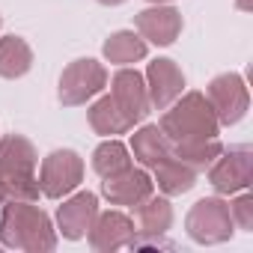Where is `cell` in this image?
I'll return each instance as SVG.
<instances>
[{"label": "cell", "instance_id": "6da1fadb", "mask_svg": "<svg viewBox=\"0 0 253 253\" xmlns=\"http://www.w3.org/2000/svg\"><path fill=\"white\" fill-rule=\"evenodd\" d=\"M0 244L27 250V253H48L57 247V232L51 217L27 200H6L0 214Z\"/></svg>", "mask_w": 253, "mask_h": 253}, {"label": "cell", "instance_id": "7a4b0ae2", "mask_svg": "<svg viewBox=\"0 0 253 253\" xmlns=\"http://www.w3.org/2000/svg\"><path fill=\"white\" fill-rule=\"evenodd\" d=\"M158 128L170 143H191V140H214L220 122L203 92H185L170 107H164Z\"/></svg>", "mask_w": 253, "mask_h": 253}, {"label": "cell", "instance_id": "3957f363", "mask_svg": "<svg viewBox=\"0 0 253 253\" xmlns=\"http://www.w3.org/2000/svg\"><path fill=\"white\" fill-rule=\"evenodd\" d=\"M36 149L21 134L0 137V188L6 200H27L36 203L42 197L39 176H36Z\"/></svg>", "mask_w": 253, "mask_h": 253}, {"label": "cell", "instance_id": "277c9868", "mask_svg": "<svg viewBox=\"0 0 253 253\" xmlns=\"http://www.w3.org/2000/svg\"><path fill=\"white\" fill-rule=\"evenodd\" d=\"M232 214H229V203H223L220 197H203L191 206L188 217H185V229L197 244H223L232 238Z\"/></svg>", "mask_w": 253, "mask_h": 253}, {"label": "cell", "instance_id": "5b68a950", "mask_svg": "<svg viewBox=\"0 0 253 253\" xmlns=\"http://www.w3.org/2000/svg\"><path fill=\"white\" fill-rule=\"evenodd\" d=\"M107 86V69L98 63V60H75L63 69L60 75V101L66 107H78V104H86L89 98H95L101 89Z\"/></svg>", "mask_w": 253, "mask_h": 253}, {"label": "cell", "instance_id": "8992f818", "mask_svg": "<svg viewBox=\"0 0 253 253\" xmlns=\"http://www.w3.org/2000/svg\"><path fill=\"white\" fill-rule=\"evenodd\" d=\"M84 182V158L72 149H54L39 170V191L48 200H63Z\"/></svg>", "mask_w": 253, "mask_h": 253}, {"label": "cell", "instance_id": "52a82bcc", "mask_svg": "<svg viewBox=\"0 0 253 253\" xmlns=\"http://www.w3.org/2000/svg\"><path fill=\"white\" fill-rule=\"evenodd\" d=\"M206 98H209V104H211V110H214V116H217L220 125H235V122H241L244 113H247V107H250L247 84H244L241 75H232V72L217 75V78L209 84Z\"/></svg>", "mask_w": 253, "mask_h": 253}, {"label": "cell", "instance_id": "ba28073f", "mask_svg": "<svg viewBox=\"0 0 253 253\" xmlns=\"http://www.w3.org/2000/svg\"><path fill=\"white\" fill-rule=\"evenodd\" d=\"M110 98L116 101V107L122 110V116L131 125L143 122L149 113V92H146V81L140 72L134 69H119L110 81Z\"/></svg>", "mask_w": 253, "mask_h": 253}, {"label": "cell", "instance_id": "9c48e42d", "mask_svg": "<svg viewBox=\"0 0 253 253\" xmlns=\"http://www.w3.org/2000/svg\"><path fill=\"white\" fill-rule=\"evenodd\" d=\"M209 182L217 194H238L250 185V149L238 146L229 152H220L211 164H209Z\"/></svg>", "mask_w": 253, "mask_h": 253}, {"label": "cell", "instance_id": "30bf717a", "mask_svg": "<svg viewBox=\"0 0 253 253\" xmlns=\"http://www.w3.org/2000/svg\"><path fill=\"white\" fill-rule=\"evenodd\" d=\"M89 244L92 250H101V253H110V250H119V247H128L134 238H137V229H134V220L122 211H98L92 226H89Z\"/></svg>", "mask_w": 253, "mask_h": 253}, {"label": "cell", "instance_id": "8fae6325", "mask_svg": "<svg viewBox=\"0 0 253 253\" xmlns=\"http://www.w3.org/2000/svg\"><path fill=\"white\" fill-rule=\"evenodd\" d=\"M143 81H146L149 104L158 107V110L170 107V104L182 95V89H185V75H182V69H179L173 60H167V57L152 60Z\"/></svg>", "mask_w": 253, "mask_h": 253}, {"label": "cell", "instance_id": "7c38bea8", "mask_svg": "<svg viewBox=\"0 0 253 253\" xmlns=\"http://www.w3.org/2000/svg\"><path fill=\"white\" fill-rule=\"evenodd\" d=\"M152 191H155V182L149 179V173L146 170H134V167L122 170L116 176H107L101 182V194L113 206H128V209L140 206L146 197H152Z\"/></svg>", "mask_w": 253, "mask_h": 253}, {"label": "cell", "instance_id": "4fadbf2b", "mask_svg": "<svg viewBox=\"0 0 253 253\" xmlns=\"http://www.w3.org/2000/svg\"><path fill=\"white\" fill-rule=\"evenodd\" d=\"M95 214H98V197H95L92 191H81V194L69 197V200L57 209V226H60L63 238L81 241V238L89 232Z\"/></svg>", "mask_w": 253, "mask_h": 253}, {"label": "cell", "instance_id": "5bb4252c", "mask_svg": "<svg viewBox=\"0 0 253 253\" xmlns=\"http://www.w3.org/2000/svg\"><path fill=\"white\" fill-rule=\"evenodd\" d=\"M134 24H137L140 39H146L152 45H161V48L173 45L182 33V15L173 6H161V3H155L152 9L137 12Z\"/></svg>", "mask_w": 253, "mask_h": 253}, {"label": "cell", "instance_id": "9a60e30c", "mask_svg": "<svg viewBox=\"0 0 253 253\" xmlns=\"http://www.w3.org/2000/svg\"><path fill=\"white\" fill-rule=\"evenodd\" d=\"M137 220H140V235L143 238H134L131 247L140 244V241H158L173 226V206H170V200L167 197H146L137 206Z\"/></svg>", "mask_w": 253, "mask_h": 253}, {"label": "cell", "instance_id": "2e32d148", "mask_svg": "<svg viewBox=\"0 0 253 253\" xmlns=\"http://www.w3.org/2000/svg\"><path fill=\"white\" fill-rule=\"evenodd\" d=\"M152 170H155L158 188H161L167 197H182V194H188V191L197 185V173H200V170H194L191 164H185L182 158H176L173 152H170L161 164H155Z\"/></svg>", "mask_w": 253, "mask_h": 253}, {"label": "cell", "instance_id": "e0dca14e", "mask_svg": "<svg viewBox=\"0 0 253 253\" xmlns=\"http://www.w3.org/2000/svg\"><path fill=\"white\" fill-rule=\"evenodd\" d=\"M131 152H134V158L143 164V167H155V164H161L173 149H170V140L164 137V131L158 128V125H143L140 131H134V137H131Z\"/></svg>", "mask_w": 253, "mask_h": 253}, {"label": "cell", "instance_id": "ac0fdd59", "mask_svg": "<svg viewBox=\"0 0 253 253\" xmlns=\"http://www.w3.org/2000/svg\"><path fill=\"white\" fill-rule=\"evenodd\" d=\"M33 66V51L21 36H3L0 39V78L15 81L24 78Z\"/></svg>", "mask_w": 253, "mask_h": 253}, {"label": "cell", "instance_id": "d6986e66", "mask_svg": "<svg viewBox=\"0 0 253 253\" xmlns=\"http://www.w3.org/2000/svg\"><path fill=\"white\" fill-rule=\"evenodd\" d=\"M89 125L95 134H104V137H113V134H125L131 131L134 125L122 116V110L116 107V101L110 95H101L92 107H89Z\"/></svg>", "mask_w": 253, "mask_h": 253}, {"label": "cell", "instance_id": "ffe728a7", "mask_svg": "<svg viewBox=\"0 0 253 253\" xmlns=\"http://www.w3.org/2000/svg\"><path fill=\"white\" fill-rule=\"evenodd\" d=\"M104 57L116 66H128L146 57V39H140V33L134 30H116L110 33V39L104 42Z\"/></svg>", "mask_w": 253, "mask_h": 253}, {"label": "cell", "instance_id": "44dd1931", "mask_svg": "<svg viewBox=\"0 0 253 253\" xmlns=\"http://www.w3.org/2000/svg\"><path fill=\"white\" fill-rule=\"evenodd\" d=\"M128 167H131V152L125 149L119 140H113V137H107V140L92 152V170H95L101 179L116 176V173L128 170Z\"/></svg>", "mask_w": 253, "mask_h": 253}, {"label": "cell", "instance_id": "7402d4cb", "mask_svg": "<svg viewBox=\"0 0 253 253\" xmlns=\"http://www.w3.org/2000/svg\"><path fill=\"white\" fill-rule=\"evenodd\" d=\"M170 149H173V155L176 158H182L185 164H191L194 170H203V167H209L220 152H223V146H220V140L214 137V140H191V143H170Z\"/></svg>", "mask_w": 253, "mask_h": 253}, {"label": "cell", "instance_id": "603a6c76", "mask_svg": "<svg viewBox=\"0 0 253 253\" xmlns=\"http://www.w3.org/2000/svg\"><path fill=\"white\" fill-rule=\"evenodd\" d=\"M229 214H232V223H238L241 229L250 232V229H253V197L238 191V197H235L232 206H229Z\"/></svg>", "mask_w": 253, "mask_h": 253}, {"label": "cell", "instance_id": "cb8c5ba5", "mask_svg": "<svg viewBox=\"0 0 253 253\" xmlns=\"http://www.w3.org/2000/svg\"><path fill=\"white\" fill-rule=\"evenodd\" d=\"M238 9H244V12L253 9V0H238Z\"/></svg>", "mask_w": 253, "mask_h": 253}, {"label": "cell", "instance_id": "d4e9b609", "mask_svg": "<svg viewBox=\"0 0 253 253\" xmlns=\"http://www.w3.org/2000/svg\"><path fill=\"white\" fill-rule=\"evenodd\" d=\"M98 3H104V6H119V3H125V0H98Z\"/></svg>", "mask_w": 253, "mask_h": 253}, {"label": "cell", "instance_id": "484cf974", "mask_svg": "<svg viewBox=\"0 0 253 253\" xmlns=\"http://www.w3.org/2000/svg\"><path fill=\"white\" fill-rule=\"evenodd\" d=\"M6 203V194H3V188H0V206H3Z\"/></svg>", "mask_w": 253, "mask_h": 253}, {"label": "cell", "instance_id": "4316f807", "mask_svg": "<svg viewBox=\"0 0 253 253\" xmlns=\"http://www.w3.org/2000/svg\"><path fill=\"white\" fill-rule=\"evenodd\" d=\"M149 3H170V0H149Z\"/></svg>", "mask_w": 253, "mask_h": 253}]
</instances>
